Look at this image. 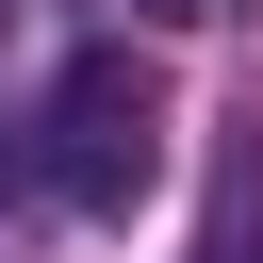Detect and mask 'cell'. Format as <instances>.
<instances>
[{
  "instance_id": "2",
  "label": "cell",
  "mask_w": 263,
  "mask_h": 263,
  "mask_svg": "<svg viewBox=\"0 0 263 263\" xmlns=\"http://www.w3.org/2000/svg\"><path fill=\"white\" fill-rule=\"evenodd\" d=\"M148 16H247V0H148Z\"/></svg>"
},
{
  "instance_id": "1",
  "label": "cell",
  "mask_w": 263,
  "mask_h": 263,
  "mask_svg": "<svg viewBox=\"0 0 263 263\" xmlns=\"http://www.w3.org/2000/svg\"><path fill=\"white\" fill-rule=\"evenodd\" d=\"M49 197L66 214H132L148 181H164V99H148V66L132 49H66V82H49Z\"/></svg>"
},
{
  "instance_id": "3",
  "label": "cell",
  "mask_w": 263,
  "mask_h": 263,
  "mask_svg": "<svg viewBox=\"0 0 263 263\" xmlns=\"http://www.w3.org/2000/svg\"><path fill=\"white\" fill-rule=\"evenodd\" d=\"M214 263H247V247H214Z\"/></svg>"
}]
</instances>
